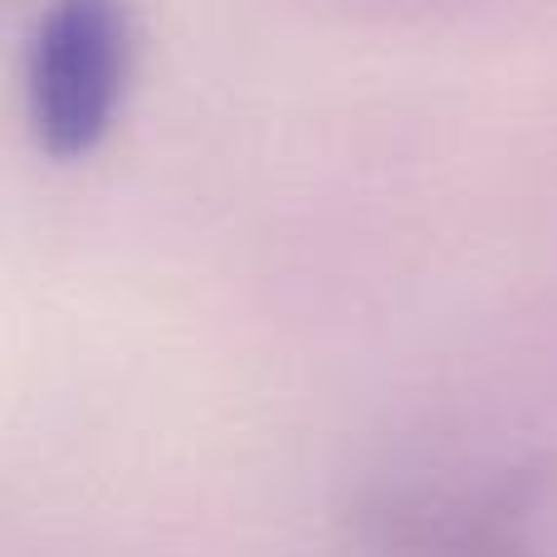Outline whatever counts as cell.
Returning <instances> with one entry per match:
<instances>
[{
    "label": "cell",
    "instance_id": "7a4b0ae2",
    "mask_svg": "<svg viewBox=\"0 0 557 557\" xmlns=\"http://www.w3.org/2000/svg\"><path fill=\"white\" fill-rule=\"evenodd\" d=\"M392 557H533L523 543V504L509 490L480 499H411L376 513Z\"/></svg>",
    "mask_w": 557,
    "mask_h": 557
},
{
    "label": "cell",
    "instance_id": "6da1fadb",
    "mask_svg": "<svg viewBox=\"0 0 557 557\" xmlns=\"http://www.w3.org/2000/svg\"><path fill=\"white\" fill-rule=\"evenodd\" d=\"M133 69L127 0H49L29 39V123L49 157H88L117 123Z\"/></svg>",
    "mask_w": 557,
    "mask_h": 557
}]
</instances>
